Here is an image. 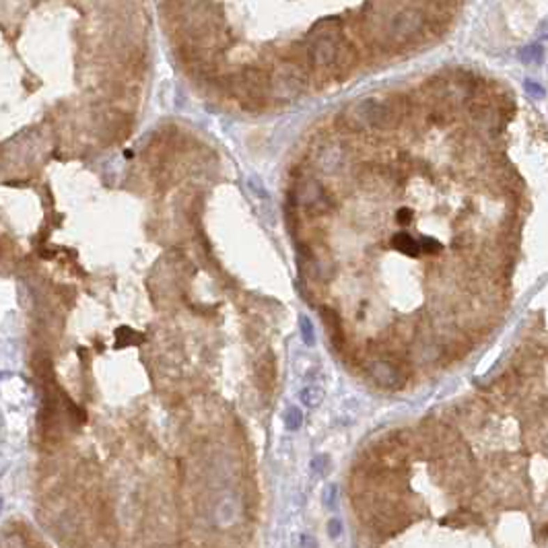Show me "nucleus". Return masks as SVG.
I'll list each match as a JSON object with an SVG mask.
<instances>
[{"label":"nucleus","instance_id":"obj_1","mask_svg":"<svg viewBox=\"0 0 548 548\" xmlns=\"http://www.w3.org/2000/svg\"><path fill=\"white\" fill-rule=\"evenodd\" d=\"M349 120L359 128H390L398 120V107L394 101L371 97L352 105Z\"/></svg>","mask_w":548,"mask_h":548},{"label":"nucleus","instance_id":"obj_2","mask_svg":"<svg viewBox=\"0 0 548 548\" xmlns=\"http://www.w3.org/2000/svg\"><path fill=\"white\" fill-rule=\"evenodd\" d=\"M350 52V48L340 40L338 33L326 31V33H315L307 48V60L313 66L326 68V66H336L343 62L345 54Z\"/></svg>","mask_w":548,"mask_h":548},{"label":"nucleus","instance_id":"obj_3","mask_svg":"<svg viewBox=\"0 0 548 548\" xmlns=\"http://www.w3.org/2000/svg\"><path fill=\"white\" fill-rule=\"evenodd\" d=\"M231 91L237 100L249 105L253 101L264 100V93L270 91V79L258 68H244L231 79Z\"/></svg>","mask_w":548,"mask_h":548},{"label":"nucleus","instance_id":"obj_4","mask_svg":"<svg viewBox=\"0 0 548 548\" xmlns=\"http://www.w3.org/2000/svg\"><path fill=\"white\" fill-rule=\"evenodd\" d=\"M301 75L299 68L283 66L272 79H270V93L281 100H291L299 93Z\"/></svg>","mask_w":548,"mask_h":548},{"label":"nucleus","instance_id":"obj_5","mask_svg":"<svg viewBox=\"0 0 548 548\" xmlns=\"http://www.w3.org/2000/svg\"><path fill=\"white\" fill-rule=\"evenodd\" d=\"M297 198H299V202L305 208H309L313 212H322V210H326L330 206V196L313 180H305L301 184L299 190H297Z\"/></svg>","mask_w":548,"mask_h":548},{"label":"nucleus","instance_id":"obj_6","mask_svg":"<svg viewBox=\"0 0 548 548\" xmlns=\"http://www.w3.org/2000/svg\"><path fill=\"white\" fill-rule=\"evenodd\" d=\"M421 27V17L414 13H400L394 15V19L388 25V36L396 42H404L410 36H414Z\"/></svg>","mask_w":548,"mask_h":548},{"label":"nucleus","instance_id":"obj_7","mask_svg":"<svg viewBox=\"0 0 548 548\" xmlns=\"http://www.w3.org/2000/svg\"><path fill=\"white\" fill-rule=\"evenodd\" d=\"M367 373L371 375V379H375L384 388H396L400 384V379H402L398 367L388 363V361H373V363H369Z\"/></svg>","mask_w":548,"mask_h":548},{"label":"nucleus","instance_id":"obj_8","mask_svg":"<svg viewBox=\"0 0 548 548\" xmlns=\"http://www.w3.org/2000/svg\"><path fill=\"white\" fill-rule=\"evenodd\" d=\"M392 246L396 249H400L402 253H406V256H418V253H421V244H418L412 235H408V233H398V235H394Z\"/></svg>","mask_w":548,"mask_h":548},{"label":"nucleus","instance_id":"obj_9","mask_svg":"<svg viewBox=\"0 0 548 548\" xmlns=\"http://www.w3.org/2000/svg\"><path fill=\"white\" fill-rule=\"evenodd\" d=\"M324 400V390L320 386H307L305 390H301V402L309 408L320 406Z\"/></svg>","mask_w":548,"mask_h":548},{"label":"nucleus","instance_id":"obj_10","mask_svg":"<svg viewBox=\"0 0 548 548\" xmlns=\"http://www.w3.org/2000/svg\"><path fill=\"white\" fill-rule=\"evenodd\" d=\"M301 425H303V414H301V410L297 406H291V408L285 412V427H287L289 431H297Z\"/></svg>","mask_w":548,"mask_h":548},{"label":"nucleus","instance_id":"obj_11","mask_svg":"<svg viewBox=\"0 0 548 548\" xmlns=\"http://www.w3.org/2000/svg\"><path fill=\"white\" fill-rule=\"evenodd\" d=\"M141 340H143V336H141V334H134L130 328H120L118 334H116V345H118V347H128V345L141 343Z\"/></svg>","mask_w":548,"mask_h":548},{"label":"nucleus","instance_id":"obj_12","mask_svg":"<svg viewBox=\"0 0 548 548\" xmlns=\"http://www.w3.org/2000/svg\"><path fill=\"white\" fill-rule=\"evenodd\" d=\"M299 328H301V338H303V343H305L307 347H311V345L315 343V336H313V326H311V322H309L305 315H301L299 318Z\"/></svg>","mask_w":548,"mask_h":548},{"label":"nucleus","instance_id":"obj_13","mask_svg":"<svg viewBox=\"0 0 548 548\" xmlns=\"http://www.w3.org/2000/svg\"><path fill=\"white\" fill-rule=\"evenodd\" d=\"M418 244H421V251H427V253H435L441 249V244L437 240H431V237H421Z\"/></svg>","mask_w":548,"mask_h":548},{"label":"nucleus","instance_id":"obj_14","mask_svg":"<svg viewBox=\"0 0 548 548\" xmlns=\"http://www.w3.org/2000/svg\"><path fill=\"white\" fill-rule=\"evenodd\" d=\"M311 470H313L318 476H322V474L328 470V457H326V455H320V457H315V460L311 462Z\"/></svg>","mask_w":548,"mask_h":548},{"label":"nucleus","instance_id":"obj_15","mask_svg":"<svg viewBox=\"0 0 548 548\" xmlns=\"http://www.w3.org/2000/svg\"><path fill=\"white\" fill-rule=\"evenodd\" d=\"M336 485H330V487H326V493H324V503H326V507H330V509H336Z\"/></svg>","mask_w":548,"mask_h":548},{"label":"nucleus","instance_id":"obj_16","mask_svg":"<svg viewBox=\"0 0 548 548\" xmlns=\"http://www.w3.org/2000/svg\"><path fill=\"white\" fill-rule=\"evenodd\" d=\"M328 530H330V536H332V538H338L340 532H343V524H340L336 517H332V519L328 522Z\"/></svg>","mask_w":548,"mask_h":548},{"label":"nucleus","instance_id":"obj_17","mask_svg":"<svg viewBox=\"0 0 548 548\" xmlns=\"http://www.w3.org/2000/svg\"><path fill=\"white\" fill-rule=\"evenodd\" d=\"M301 548H318V540L311 534H303L301 536Z\"/></svg>","mask_w":548,"mask_h":548},{"label":"nucleus","instance_id":"obj_18","mask_svg":"<svg viewBox=\"0 0 548 548\" xmlns=\"http://www.w3.org/2000/svg\"><path fill=\"white\" fill-rule=\"evenodd\" d=\"M410 221H412V212H410L408 208H402L398 212V223L406 225V223H410Z\"/></svg>","mask_w":548,"mask_h":548}]
</instances>
